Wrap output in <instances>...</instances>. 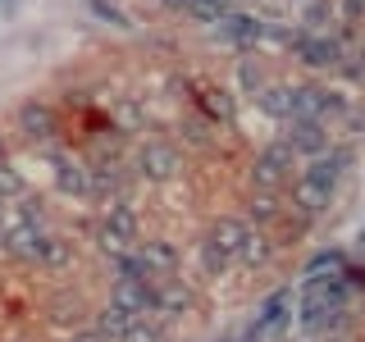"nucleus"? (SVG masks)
Listing matches in <instances>:
<instances>
[{"label":"nucleus","mask_w":365,"mask_h":342,"mask_svg":"<svg viewBox=\"0 0 365 342\" xmlns=\"http://www.w3.org/2000/svg\"><path fill=\"white\" fill-rule=\"evenodd\" d=\"M205 237H210L228 260H237L242 247H247V237H251V224L242 219V214H224V219H215L210 228H205Z\"/></svg>","instance_id":"12"},{"label":"nucleus","mask_w":365,"mask_h":342,"mask_svg":"<svg viewBox=\"0 0 365 342\" xmlns=\"http://www.w3.org/2000/svg\"><path fill=\"white\" fill-rule=\"evenodd\" d=\"M14 119H19V133L37 146H51L55 137H60V119H55V110L46 105V100H23Z\"/></svg>","instance_id":"10"},{"label":"nucleus","mask_w":365,"mask_h":342,"mask_svg":"<svg viewBox=\"0 0 365 342\" xmlns=\"http://www.w3.org/2000/svg\"><path fill=\"white\" fill-rule=\"evenodd\" d=\"M197 100H201V110H205L210 123H233L237 119V100H233L228 87H197Z\"/></svg>","instance_id":"14"},{"label":"nucleus","mask_w":365,"mask_h":342,"mask_svg":"<svg viewBox=\"0 0 365 342\" xmlns=\"http://www.w3.org/2000/svg\"><path fill=\"white\" fill-rule=\"evenodd\" d=\"M182 137H187L192 146H210V119H205V114L187 119V123H182Z\"/></svg>","instance_id":"29"},{"label":"nucleus","mask_w":365,"mask_h":342,"mask_svg":"<svg viewBox=\"0 0 365 342\" xmlns=\"http://www.w3.org/2000/svg\"><path fill=\"white\" fill-rule=\"evenodd\" d=\"M110 301L123 306L133 319L155 315V306H160V279H146V283H114V296H110Z\"/></svg>","instance_id":"11"},{"label":"nucleus","mask_w":365,"mask_h":342,"mask_svg":"<svg viewBox=\"0 0 365 342\" xmlns=\"http://www.w3.org/2000/svg\"><path fill=\"white\" fill-rule=\"evenodd\" d=\"M356 242H361V247H365V224H361V233H356Z\"/></svg>","instance_id":"42"},{"label":"nucleus","mask_w":365,"mask_h":342,"mask_svg":"<svg viewBox=\"0 0 365 342\" xmlns=\"http://www.w3.org/2000/svg\"><path fill=\"white\" fill-rule=\"evenodd\" d=\"M351 165H356V146L351 142H338V146H329L324 155L306 160L302 174L292 178V205L306 210V214H324L329 205H334V197H338L342 174H347Z\"/></svg>","instance_id":"1"},{"label":"nucleus","mask_w":365,"mask_h":342,"mask_svg":"<svg viewBox=\"0 0 365 342\" xmlns=\"http://www.w3.org/2000/svg\"><path fill=\"white\" fill-rule=\"evenodd\" d=\"M87 9H91V14H96L101 23H114V28H133V19L123 14L114 0H87Z\"/></svg>","instance_id":"28"},{"label":"nucleus","mask_w":365,"mask_h":342,"mask_svg":"<svg viewBox=\"0 0 365 342\" xmlns=\"http://www.w3.org/2000/svg\"><path fill=\"white\" fill-rule=\"evenodd\" d=\"M274 256H279V242H274L265 228H251V237H247V247H242V256H237V260L251 265V269H265Z\"/></svg>","instance_id":"17"},{"label":"nucleus","mask_w":365,"mask_h":342,"mask_svg":"<svg viewBox=\"0 0 365 342\" xmlns=\"http://www.w3.org/2000/svg\"><path fill=\"white\" fill-rule=\"evenodd\" d=\"M220 342H242V338H220Z\"/></svg>","instance_id":"43"},{"label":"nucleus","mask_w":365,"mask_h":342,"mask_svg":"<svg viewBox=\"0 0 365 342\" xmlns=\"http://www.w3.org/2000/svg\"><path fill=\"white\" fill-rule=\"evenodd\" d=\"M342 123H347V133H351V137H361V133H365V105H351Z\"/></svg>","instance_id":"32"},{"label":"nucleus","mask_w":365,"mask_h":342,"mask_svg":"<svg viewBox=\"0 0 365 342\" xmlns=\"http://www.w3.org/2000/svg\"><path fill=\"white\" fill-rule=\"evenodd\" d=\"M233 83H237V91H247V96L256 100L260 87H265V68H260V60L242 55V60H237V68H233Z\"/></svg>","instance_id":"21"},{"label":"nucleus","mask_w":365,"mask_h":342,"mask_svg":"<svg viewBox=\"0 0 365 342\" xmlns=\"http://www.w3.org/2000/svg\"><path fill=\"white\" fill-rule=\"evenodd\" d=\"M351 100L338 87H315V83H292V119H319V123H342Z\"/></svg>","instance_id":"2"},{"label":"nucleus","mask_w":365,"mask_h":342,"mask_svg":"<svg viewBox=\"0 0 365 342\" xmlns=\"http://www.w3.org/2000/svg\"><path fill=\"white\" fill-rule=\"evenodd\" d=\"M128 324H133V315L123 311V306H114V301H110L106 311L96 315V324H91V328H96V333H106L110 342H119L123 333H128Z\"/></svg>","instance_id":"22"},{"label":"nucleus","mask_w":365,"mask_h":342,"mask_svg":"<svg viewBox=\"0 0 365 342\" xmlns=\"http://www.w3.org/2000/svg\"><path fill=\"white\" fill-rule=\"evenodd\" d=\"M160 5H165L169 14H187V9H192V0H160Z\"/></svg>","instance_id":"35"},{"label":"nucleus","mask_w":365,"mask_h":342,"mask_svg":"<svg viewBox=\"0 0 365 342\" xmlns=\"http://www.w3.org/2000/svg\"><path fill=\"white\" fill-rule=\"evenodd\" d=\"M23 192H28V187H23V178H19L14 169L5 165V169H0V197L9 201V197H23Z\"/></svg>","instance_id":"31"},{"label":"nucleus","mask_w":365,"mask_h":342,"mask_svg":"<svg viewBox=\"0 0 365 342\" xmlns=\"http://www.w3.org/2000/svg\"><path fill=\"white\" fill-rule=\"evenodd\" d=\"M19 5H23V0H0V19H14Z\"/></svg>","instance_id":"36"},{"label":"nucleus","mask_w":365,"mask_h":342,"mask_svg":"<svg viewBox=\"0 0 365 342\" xmlns=\"http://www.w3.org/2000/svg\"><path fill=\"white\" fill-rule=\"evenodd\" d=\"M9 165V146H5V137H0V169Z\"/></svg>","instance_id":"39"},{"label":"nucleus","mask_w":365,"mask_h":342,"mask_svg":"<svg viewBox=\"0 0 365 342\" xmlns=\"http://www.w3.org/2000/svg\"><path fill=\"white\" fill-rule=\"evenodd\" d=\"M334 5H338V19L347 23V28H356L365 19V0H334Z\"/></svg>","instance_id":"30"},{"label":"nucleus","mask_w":365,"mask_h":342,"mask_svg":"<svg viewBox=\"0 0 365 342\" xmlns=\"http://www.w3.org/2000/svg\"><path fill=\"white\" fill-rule=\"evenodd\" d=\"M68 342H110L106 333H96V328H83V333H73Z\"/></svg>","instance_id":"34"},{"label":"nucleus","mask_w":365,"mask_h":342,"mask_svg":"<svg viewBox=\"0 0 365 342\" xmlns=\"http://www.w3.org/2000/svg\"><path fill=\"white\" fill-rule=\"evenodd\" d=\"M247 5H260V0H237V9H247Z\"/></svg>","instance_id":"41"},{"label":"nucleus","mask_w":365,"mask_h":342,"mask_svg":"<svg viewBox=\"0 0 365 342\" xmlns=\"http://www.w3.org/2000/svg\"><path fill=\"white\" fill-rule=\"evenodd\" d=\"M9 219H14V224H46V201H41V197H32V192H23Z\"/></svg>","instance_id":"26"},{"label":"nucleus","mask_w":365,"mask_h":342,"mask_svg":"<svg viewBox=\"0 0 365 342\" xmlns=\"http://www.w3.org/2000/svg\"><path fill=\"white\" fill-rule=\"evenodd\" d=\"M351 55H356V64H361V68H365V37H361V41H356V51H351Z\"/></svg>","instance_id":"37"},{"label":"nucleus","mask_w":365,"mask_h":342,"mask_svg":"<svg viewBox=\"0 0 365 342\" xmlns=\"http://www.w3.org/2000/svg\"><path fill=\"white\" fill-rule=\"evenodd\" d=\"M233 9H237V0H192L187 19H192V23H205V28H215V23H224Z\"/></svg>","instance_id":"20"},{"label":"nucleus","mask_w":365,"mask_h":342,"mask_svg":"<svg viewBox=\"0 0 365 342\" xmlns=\"http://www.w3.org/2000/svg\"><path fill=\"white\" fill-rule=\"evenodd\" d=\"M288 51H292V60H302L306 68H338L342 60H347V41H342L334 28H329V32H306V28H297Z\"/></svg>","instance_id":"4"},{"label":"nucleus","mask_w":365,"mask_h":342,"mask_svg":"<svg viewBox=\"0 0 365 342\" xmlns=\"http://www.w3.org/2000/svg\"><path fill=\"white\" fill-rule=\"evenodd\" d=\"M5 219H9V201L0 197V224H5Z\"/></svg>","instance_id":"40"},{"label":"nucleus","mask_w":365,"mask_h":342,"mask_svg":"<svg viewBox=\"0 0 365 342\" xmlns=\"http://www.w3.org/2000/svg\"><path fill=\"white\" fill-rule=\"evenodd\" d=\"M137 251H142L151 279H178V247L174 242H165V237H146Z\"/></svg>","instance_id":"13"},{"label":"nucleus","mask_w":365,"mask_h":342,"mask_svg":"<svg viewBox=\"0 0 365 342\" xmlns=\"http://www.w3.org/2000/svg\"><path fill=\"white\" fill-rule=\"evenodd\" d=\"M351 260H347V251H338V247H324V251H315L311 260H306V279H315V274H338V269H347Z\"/></svg>","instance_id":"23"},{"label":"nucleus","mask_w":365,"mask_h":342,"mask_svg":"<svg viewBox=\"0 0 365 342\" xmlns=\"http://www.w3.org/2000/svg\"><path fill=\"white\" fill-rule=\"evenodd\" d=\"M119 342H165V324H160V319H133L128 324V333H123Z\"/></svg>","instance_id":"27"},{"label":"nucleus","mask_w":365,"mask_h":342,"mask_svg":"<svg viewBox=\"0 0 365 342\" xmlns=\"http://www.w3.org/2000/svg\"><path fill=\"white\" fill-rule=\"evenodd\" d=\"M334 14H338L334 0H311V5H306V14H302V28L306 32H324L329 23H334Z\"/></svg>","instance_id":"25"},{"label":"nucleus","mask_w":365,"mask_h":342,"mask_svg":"<svg viewBox=\"0 0 365 342\" xmlns=\"http://www.w3.org/2000/svg\"><path fill=\"white\" fill-rule=\"evenodd\" d=\"M192 311V288L178 279H160V306L155 315H187Z\"/></svg>","instance_id":"18"},{"label":"nucleus","mask_w":365,"mask_h":342,"mask_svg":"<svg viewBox=\"0 0 365 342\" xmlns=\"http://www.w3.org/2000/svg\"><path fill=\"white\" fill-rule=\"evenodd\" d=\"M319 342H351V333H324Z\"/></svg>","instance_id":"38"},{"label":"nucleus","mask_w":365,"mask_h":342,"mask_svg":"<svg viewBox=\"0 0 365 342\" xmlns=\"http://www.w3.org/2000/svg\"><path fill=\"white\" fill-rule=\"evenodd\" d=\"M0 251H5V247H0Z\"/></svg>","instance_id":"44"},{"label":"nucleus","mask_w":365,"mask_h":342,"mask_svg":"<svg viewBox=\"0 0 365 342\" xmlns=\"http://www.w3.org/2000/svg\"><path fill=\"white\" fill-rule=\"evenodd\" d=\"M256 110L269 114V119H279V123H288L292 119V83H265L260 96H256Z\"/></svg>","instance_id":"15"},{"label":"nucleus","mask_w":365,"mask_h":342,"mask_svg":"<svg viewBox=\"0 0 365 342\" xmlns=\"http://www.w3.org/2000/svg\"><path fill=\"white\" fill-rule=\"evenodd\" d=\"M260 28H265V19L260 14H251V9H233V14H228L224 23H215V41L220 46H228V51H251V46L260 41Z\"/></svg>","instance_id":"8"},{"label":"nucleus","mask_w":365,"mask_h":342,"mask_svg":"<svg viewBox=\"0 0 365 342\" xmlns=\"http://www.w3.org/2000/svg\"><path fill=\"white\" fill-rule=\"evenodd\" d=\"M137 233H142V224H137V210L128 201H114L106 214H101L96 224V242L101 251H110V256H119V251H133L137 247Z\"/></svg>","instance_id":"6"},{"label":"nucleus","mask_w":365,"mask_h":342,"mask_svg":"<svg viewBox=\"0 0 365 342\" xmlns=\"http://www.w3.org/2000/svg\"><path fill=\"white\" fill-rule=\"evenodd\" d=\"M133 169H137V178H146V182H169L182 169V146L174 137H146L133 151Z\"/></svg>","instance_id":"3"},{"label":"nucleus","mask_w":365,"mask_h":342,"mask_svg":"<svg viewBox=\"0 0 365 342\" xmlns=\"http://www.w3.org/2000/svg\"><path fill=\"white\" fill-rule=\"evenodd\" d=\"M110 269H114V283H146L151 279V269H146L142 251H119V256H110Z\"/></svg>","instance_id":"19"},{"label":"nucleus","mask_w":365,"mask_h":342,"mask_svg":"<svg viewBox=\"0 0 365 342\" xmlns=\"http://www.w3.org/2000/svg\"><path fill=\"white\" fill-rule=\"evenodd\" d=\"M342 279H347L351 288H365V265H347V269H342Z\"/></svg>","instance_id":"33"},{"label":"nucleus","mask_w":365,"mask_h":342,"mask_svg":"<svg viewBox=\"0 0 365 342\" xmlns=\"http://www.w3.org/2000/svg\"><path fill=\"white\" fill-rule=\"evenodd\" d=\"M197 265H201V274H205V279H220V274H224L228 265H233V260H228L224 251L210 242V237H201V242H197Z\"/></svg>","instance_id":"24"},{"label":"nucleus","mask_w":365,"mask_h":342,"mask_svg":"<svg viewBox=\"0 0 365 342\" xmlns=\"http://www.w3.org/2000/svg\"><path fill=\"white\" fill-rule=\"evenodd\" d=\"M283 142L297 151V160H315L334 146L329 142V123H319V119H288L283 123Z\"/></svg>","instance_id":"9"},{"label":"nucleus","mask_w":365,"mask_h":342,"mask_svg":"<svg viewBox=\"0 0 365 342\" xmlns=\"http://www.w3.org/2000/svg\"><path fill=\"white\" fill-rule=\"evenodd\" d=\"M46 155H51L55 192H60V197H78V201H87V197H91V165H87V160H73V155L55 151V142L46 146Z\"/></svg>","instance_id":"7"},{"label":"nucleus","mask_w":365,"mask_h":342,"mask_svg":"<svg viewBox=\"0 0 365 342\" xmlns=\"http://www.w3.org/2000/svg\"><path fill=\"white\" fill-rule=\"evenodd\" d=\"M292 160H297V151L283 142V137L269 142L265 151L251 160V187H256V192H283L288 178H292Z\"/></svg>","instance_id":"5"},{"label":"nucleus","mask_w":365,"mask_h":342,"mask_svg":"<svg viewBox=\"0 0 365 342\" xmlns=\"http://www.w3.org/2000/svg\"><path fill=\"white\" fill-rule=\"evenodd\" d=\"M242 219H247L251 228H269V224H279V219H283V201H279V192H251Z\"/></svg>","instance_id":"16"}]
</instances>
